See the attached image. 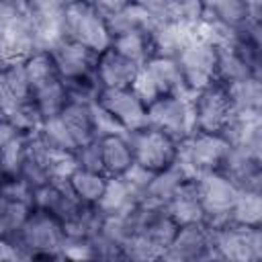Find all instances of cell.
Returning a JSON list of instances; mask_svg holds the SVG:
<instances>
[{"label": "cell", "mask_w": 262, "mask_h": 262, "mask_svg": "<svg viewBox=\"0 0 262 262\" xmlns=\"http://www.w3.org/2000/svg\"><path fill=\"white\" fill-rule=\"evenodd\" d=\"M8 237H12L23 248L27 258H57L61 256L66 229L55 215L45 209L33 207L23 227Z\"/></svg>", "instance_id": "obj_1"}, {"label": "cell", "mask_w": 262, "mask_h": 262, "mask_svg": "<svg viewBox=\"0 0 262 262\" xmlns=\"http://www.w3.org/2000/svg\"><path fill=\"white\" fill-rule=\"evenodd\" d=\"M61 35L100 53L111 45L106 18L88 0H68L61 12Z\"/></svg>", "instance_id": "obj_2"}, {"label": "cell", "mask_w": 262, "mask_h": 262, "mask_svg": "<svg viewBox=\"0 0 262 262\" xmlns=\"http://www.w3.org/2000/svg\"><path fill=\"white\" fill-rule=\"evenodd\" d=\"M131 88L145 102V106L162 94H192L182 80L178 61L162 55H154L139 68Z\"/></svg>", "instance_id": "obj_3"}, {"label": "cell", "mask_w": 262, "mask_h": 262, "mask_svg": "<svg viewBox=\"0 0 262 262\" xmlns=\"http://www.w3.org/2000/svg\"><path fill=\"white\" fill-rule=\"evenodd\" d=\"M194 182H196L199 199H201L203 213H205L203 223H207L209 227H219L227 223L231 207L239 194L237 186L227 176H223L219 170L203 172L194 178Z\"/></svg>", "instance_id": "obj_4"}, {"label": "cell", "mask_w": 262, "mask_h": 262, "mask_svg": "<svg viewBox=\"0 0 262 262\" xmlns=\"http://www.w3.org/2000/svg\"><path fill=\"white\" fill-rule=\"evenodd\" d=\"M192 96V94H190ZM186 94H162L147 104V125L164 131L174 141L194 133V117Z\"/></svg>", "instance_id": "obj_5"}, {"label": "cell", "mask_w": 262, "mask_h": 262, "mask_svg": "<svg viewBox=\"0 0 262 262\" xmlns=\"http://www.w3.org/2000/svg\"><path fill=\"white\" fill-rule=\"evenodd\" d=\"M190 106L194 117V131L205 133H219L233 113L227 88L217 80L194 90L190 96Z\"/></svg>", "instance_id": "obj_6"}, {"label": "cell", "mask_w": 262, "mask_h": 262, "mask_svg": "<svg viewBox=\"0 0 262 262\" xmlns=\"http://www.w3.org/2000/svg\"><path fill=\"white\" fill-rule=\"evenodd\" d=\"M213 244L221 260L254 262L262 258V233L256 225L227 221L213 227Z\"/></svg>", "instance_id": "obj_7"}, {"label": "cell", "mask_w": 262, "mask_h": 262, "mask_svg": "<svg viewBox=\"0 0 262 262\" xmlns=\"http://www.w3.org/2000/svg\"><path fill=\"white\" fill-rule=\"evenodd\" d=\"M127 139L131 143V151H133V162H137L139 166L151 170V172H160L168 166L174 164L176 160V143L170 135H166L164 131L156 129V127H141L137 131H129Z\"/></svg>", "instance_id": "obj_8"}, {"label": "cell", "mask_w": 262, "mask_h": 262, "mask_svg": "<svg viewBox=\"0 0 262 262\" xmlns=\"http://www.w3.org/2000/svg\"><path fill=\"white\" fill-rule=\"evenodd\" d=\"M182 80L186 84V88L190 92L211 84L215 80V72H217V49L203 41V39H194L190 41L176 57Z\"/></svg>", "instance_id": "obj_9"}, {"label": "cell", "mask_w": 262, "mask_h": 262, "mask_svg": "<svg viewBox=\"0 0 262 262\" xmlns=\"http://www.w3.org/2000/svg\"><path fill=\"white\" fill-rule=\"evenodd\" d=\"M96 104H100L123 129L125 133L137 131L147 125V106L133 92V88H100L96 96Z\"/></svg>", "instance_id": "obj_10"}, {"label": "cell", "mask_w": 262, "mask_h": 262, "mask_svg": "<svg viewBox=\"0 0 262 262\" xmlns=\"http://www.w3.org/2000/svg\"><path fill=\"white\" fill-rule=\"evenodd\" d=\"M162 258H172V260L219 258L215 244H213V227H209L203 221L178 225V229Z\"/></svg>", "instance_id": "obj_11"}, {"label": "cell", "mask_w": 262, "mask_h": 262, "mask_svg": "<svg viewBox=\"0 0 262 262\" xmlns=\"http://www.w3.org/2000/svg\"><path fill=\"white\" fill-rule=\"evenodd\" d=\"M49 55L61 76V80H76V78H86L94 76V66L98 53L88 49L86 45L72 41L68 37H59L49 45Z\"/></svg>", "instance_id": "obj_12"}, {"label": "cell", "mask_w": 262, "mask_h": 262, "mask_svg": "<svg viewBox=\"0 0 262 262\" xmlns=\"http://www.w3.org/2000/svg\"><path fill=\"white\" fill-rule=\"evenodd\" d=\"M217 170L223 176H227L237 186V190L260 192V182H262L260 156H252L239 147H227Z\"/></svg>", "instance_id": "obj_13"}, {"label": "cell", "mask_w": 262, "mask_h": 262, "mask_svg": "<svg viewBox=\"0 0 262 262\" xmlns=\"http://www.w3.org/2000/svg\"><path fill=\"white\" fill-rule=\"evenodd\" d=\"M141 66L127 59L113 47H106L98 53L94 66V78L100 88H129Z\"/></svg>", "instance_id": "obj_14"}, {"label": "cell", "mask_w": 262, "mask_h": 262, "mask_svg": "<svg viewBox=\"0 0 262 262\" xmlns=\"http://www.w3.org/2000/svg\"><path fill=\"white\" fill-rule=\"evenodd\" d=\"M31 98V84L23 59H12L0 68V115Z\"/></svg>", "instance_id": "obj_15"}, {"label": "cell", "mask_w": 262, "mask_h": 262, "mask_svg": "<svg viewBox=\"0 0 262 262\" xmlns=\"http://www.w3.org/2000/svg\"><path fill=\"white\" fill-rule=\"evenodd\" d=\"M164 209L176 221V225H186V223L203 221L205 213H203V205H201V199H199V190H196L194 178L184 180L172 192V196L166 201Z\"/></svg>", "instance_id": "obj_16"}, {"label": "cell", "mask_w": 262, "mask_h": 262, "mask_svg": "<svg viewBox=\"0 0 262 262\" xmlns=\"http://www.w3.org/2000/svg\"><path fill=\"white\" fill-rule=\"evenodd\" d=\"M61 123L66 125L72 141L76 143V149L92 139H96L94 133V121H92V102H80V100H68L61 113L57 115Z\"/></svg>", "instance_id": "obj_17"}, {"label": "cell", "mask_w": 262, "mask_h": 262, "mask_svg": "<svg viewBox=\"0 0 262 262\" xmlns=\"http://www.w3.org/2000/svg\"><path fill=\"white\" fill-rule=\"evenodd\" d=\"M100 154H102V172L106 178L121 176L131 164H133V151L131 143L127 139V133H115L100 137Z\"/></svg>", "instance_id": "obj_18"}, {"label": "cell", "mask_w": 262, "mask_h": 262, "mask_svg": "<svg viewBox=\"0 0 262 262\" xmlns=\"http://www.w3.org/2000/svg\"><path fill=\"white\" fill-rule=\"evenodd\" d=\"M231 29H239L248 23H260L258 16L250 10L246 0H205V14Z\"/></svg>", "instance_id": "obj_19"}, {"label": "cell", "mask_w": 262, "mask_h": 262, "mask_svg": "<svg viewBox=\"0 0 262 262\" xmlns=\"http://www.w3.org/2000/svg\"><path fill=\"white\" fill-rule=\"evenodd\" d=\"M108 47H113L127 59L135 61L137 66H143L147 59L154 57V43H151L149 31H129V33L115 35Z\"/></svg>", "instance_id": "obj_20"}, {"label": "cell", "mask_w": 262, "mask_h": 262, "mask_svg": "<svg viewBox=\"0 0 262 262\" xmlns=\"http://www.w3.org/2000/svg\"><path fill=\"white\" fill-rule=\"evenodd\" d=\"M225 88L235 113H260V104H262L260 76H248L244 80L227 84Z\"/></svg>", "instance_id": "obj_21"}, {"label": "cell", "mask_w": 262, "mask_h": 262, "mask_svg": "<svg viewBox=\"0 0 262 262\" xmlns=\"http://www.w3.org/2000/svg\"><path fill=\"white\" fill-rule=\"evenodd\" d=\"M106 176L100 174V172H90V170H84V168H76L72 172V176L68 178L74 194L82 201V203H88V205H96L106 188Z\"/></svg>", "instance_id": "obj_22"}, {"label": "cell", "mask_w": 262, "mask_h": 262, "mask_svg": "<svg viewBox=\"0 0 262 262\" xmlns=\"http://www.w3.org/2000/svg\"><path fill=\"white\" fill-rule=\"evenodd\" d=\"M25 63V72H27V78H29V84H31V92L45 86V84H51V82H57L61 80L49 51H35L31 53L29 57L23 59Z\"/></svg>", "instance_id": "obj_23"}, {"label": "cell", "mask_w": 262, "mask_h": 262, "mask_svg": "<svg viewBox=\"0 0 262 262\" xmlns=\"http://www.w3.org/2000/svg\"><path fill=\"white\" fill-rule=\"evenodd\" d=\"M31 98H33V102L37 104V108L41 111L43 119L57 117V115L61 113V108L66 106V102H68L66 84H63V80L45 84V86L33 90V92H31Z\"/></svg>", "instance_id": "obj_24"}, {"label": "cell", "mask_w": 262, "mask_h": 262, "mask_svg": "<svg viewBox=\"0 0 262 262\" xmlns=\"http://www.w3.org/2000/svg\"><path fill=\"white\" fill-rule=\"evenodd\" d=\"M2 117H4L18 133H23V135H33V133H37V131L41 129L43 121H45L43 115H41V111H39L37 104L33 102V98L14 104V106L8 108Z\"/></svg>", "instance_id": "obj_25"}, {"label": "cell", "mask_w": 262, "mask_h": 262, "mask_svg": "<svg viewBox=\"0 0 262 262\" xmlns=\"http://www.w3.org/2000/svg\"><path fill=\"white\" fill-rule=\"evenodd\" d=\"M229 221L233 223H242V225H256L260 227L262 221V199L260 192L254 190H239L231 213H229Z\"/></svg>", "instance_id": "obj_26"}, {"label": "cell", "mask_w": 262, "mask_h": 262, "mask_svg": "<svg viewBox=\"0 0 262 262\" xmlns=\"http://www.w3.org/2000/svg\"><path fill=\"white\" fill-rule=\"evenodd\" d=\"M31 205L29 203H20V201H12L0 194V237H8L12 233H16L27 215L31 213Z\"/></svg>", "instance_id": "obj_27"}, {"label": "cell", "mask_w": 262, "mask_h": 262, "mask_svg": "<svg viewBox=\"0 0 262 262\" xmlns=\"http://www.w3.org/2000/svg\"><path fill=\"white\" fill-rule=\"evenodd\" d=\"M205 14V0H164V16L178 25H196Z\"/></svg>", "instance_id": "obj_28"}, {"label": "cell", "mask_w": 262, "mask_h": 262, "mask_svg": "<svg viewBox=\"0 0 262 262\" xmlns=\"http://www.w3.org/2000/svg\"><path fill=\"white\" fill-rule=\"evenodd\" d=\"M76 164L78 168H84V170H90V172H102V154H100V141L98 139H92L84 145H80L76 151Z\"/></svg>", "instance_id": "obj_29"}, {"label": "cell", "mask_w": 262, "mask_h": 262, "mask_svg": "<svg viewBox=\"0 0 262 262\" xmlns=\"http://www.w3.org/2000/svg\"><path fill=\"white\" fill-rule=\"evenodd\" d=\"M27 14L25 0H0V35H6Z\"/></svg>", "instance_id": "obj_30"}, {"label": "cell", "mask_w": 262, "mask_h": 262, "mask_svg": "<svg viewBox=\"0 0 262 262\" xmlns=\"http://www.w3.org/2000/svg\"><path fill=\"white\" fill-rule=\"evenodd\" d=\"M102 16H108V14H115L119 10H123L125 6H129L133 0H88Z\"/></svg>", "instance_id": "obj_31"}, {"label": "cell", "mask_w": 262, "mask_h": 262, "mask_svg": "<svg viewBox=\"0 0 262 262\" xmlns=\"http://www.w3.org/2000/svg\"><path fill=\"white\" fill-rule=\"evenodd\" d=\"M18 135H23V133H18V131L0 115V151H2L14 137H18Z\"/></svg>", "instance_id": "obj_32"}, {"label": "cell", "mask_w": 262, "mask_h": 262, "mask_svg": "<svg viewBox=\"0 0 262 262\" xmlns=\"http://www.w3.org/2000/svg\"><path fill=\"white\" fill-rule=\"evenodd\" d=\"M141 8H145L156 20H166L164 16V0H133Z\"/></svg>", "instance_id": "obj_33"}, {"label": "cell", "mask_w": 262, "mask_h": 262, "mask_svg": "<svg viewBox=\"0 0 262 262\" xmlns=\"http://www.w3.org/2000/svg\"><path fill=\"white\" fill-rule=\"evenodd\" d=\"M12 59H14V57H12V53H10V49H8L6 41H4V37L0 35V68L6 66V63L12 61Z\"/></svg>", "instance_id": "obj_34"}]
</instances>
